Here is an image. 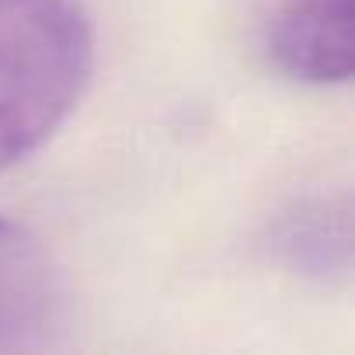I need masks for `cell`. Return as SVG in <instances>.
Here are the masks:
<instances>
[{"label": "cell", "instance_id": "1", "mask_svg": "<svg viewBox=\"0 0 355 355\" xmlns=\"http://www.w3.org/2000/svg\"><path fill=\"white\" fill-rule=\"evenodd\" d=\"M91 70L94 32L77 0H0V174L67 122Z\"/></svg>", "mask_w": 355, "mask_h": 355}, {"label": "cell", "instance_id": "2", "mask_svg": "<svg viewBox=\"0 0 355 355\" xmlns=\"http://www.w3.org/2000/svg\"><path fill=\"white\" fill-rule=\"evenodd\" d=\"M67 324V279L53 251L0 216V355L46 352Z\"/></svg>", "mask_w": 355, "mask_h": 355}, {"label": "cell", "instance_id": "3", "mask_svg": "<svg viewBox=\"0 0 355 355\" xmlns=\"http://www.w3.org/2000/svg\"><path fill=\"white\" fill-rule=\"evenodd\" d=\"M355 0H279L268 21L275 67L303 84H345L355 67Z\"/></svg>", "mask_w": 355, "mask_h": 355}, {"label": "cell", "instance_id": "4", "mask_svg": "<svg viewBox=\"0 0 355 355\" xmlns=\"http://www.w3.org/2000/svg\"><path fill=\"white\" fill-rule=\"evenodd\" d=\"M282 251L289 261L303 272L313 275H331V272H348V254H352V234H348V209L334 213L331 206L320 209H303L286 220L282 227Z\"/></svg>", "mask_w": 355, "mask_h": 355}]
</instances>
